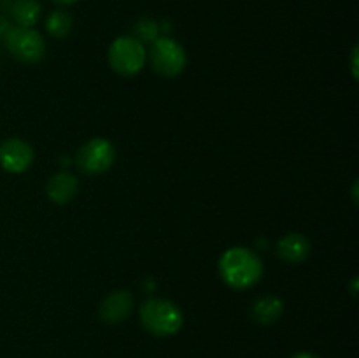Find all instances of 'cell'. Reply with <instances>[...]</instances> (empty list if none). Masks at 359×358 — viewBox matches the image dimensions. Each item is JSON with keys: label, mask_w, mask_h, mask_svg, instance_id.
<instances>
[{"label": "cell", "mask_w": 359, "mask_h": 358, "mask_svg": "<svg viewBox=\"0 0 359 358\" xmlns=\"http://www.w3.org/2000/svg\"><path fill=\"white\" fill-rule=\"evenodd\" d=\"M219 276L233 290H248L262 279V258L242 246L226 249L219 258Z\"/></svg>", "instance_id": "cell-1"}, {"label": "cell", "mask_w": 359, "mask_h": 358, "mask_svg": "<svg viewBox=\"0 0 359 358\" xmlns=\"http://www.w3.org/2000/svg\"><path fill=\"white\" fill-rule=\"evenodd\" d=\"M140 321L144 329L156 337H170L181 330L182 312L168 298H147L140 305Z\"/></svg>", "instance_id": "cell-2"}, {"label": "cell", "mask_w": 359, "mask_h": 358, "mask_svg": "<svg viewBox=\"0 0 359 358\" xmlns=\"http://www.w3.org/2000/svg\"><path fill=\"white\" fill-rule=\"evenodd\" d=\"M107 60L111 69L123 77H132L144 69L147 60L146 48L133 35H123L109 46Z\"/></svg>", "instance_id": "cell-3"}, {"label": "cell", "mask_w": 359, "mask_h": 358, "mask_svg": "<svg viewBox=\"0 0 359 358\" xmlns=\"http://www.w3.org/2000/svg\"><path fill=\"white\" fill-rule=\"evenodd\" d=\"M4 42L11 55L20 62L34 65L46 55V42L37 30L28 27H13L4 35Z\"/></svg>", "instance_id": "cell-4"}, {"label": "cell", "mask_w": 359, "mask_h": 358, "mask_svg": "<svg viewBox=\"0 0 359 358\" xmlns=\"http://www.w3.org/2000/svg\"><path fill=\"white\" fill-rule=\"evenodd\" d=\"M149 60L153 69L160 76L168 77V79L181 76L186 69V62H188L184 48L175 39L165 37V35L153 41Z\"/></svg>", "instance_id": "cell-5"}, {"label": "cell", "mask_w": 359, "mask_h": 358, "mask_svg": "<svg viewBox=\"0 0 359 358\" xmlns=\"http://www.w3.org/2000/svg\"><path fill=\"white\" fill-rule=\"evenodd\" d=\"M116 160V150L111 140L104 137H93L79 147L76 154V165L88 175H98L107 172Z\"/></svg>", "instance_id": "cell-6"}, {"label": "cell", "mask_w": 359, "mask_h": 358, "mask_svg": "<svg viewBox=\"0 0 359 358\" xmlns=\"http://www.w3.org/2000/svg\"><path fill=\"white\" fill-rule=\"evenodd\" d=\"M34 164V147L23 139L11 137L0 144V165L4 171L20 174Z\"/></svg>", "instance_id": "cell-7"}, {"label": "cell", "mask_w": 359, "mask_h": 358, "mask_svg": "<svg viewBox=\"0 0 359 358\" xmlns=\"http://www.w3.org/2000/svg\"><path fill=\"white\" fill-rule=\"evenodd\" d=\"M133 309V295L126 290H116L104 298L98 305V316L104 323L125 321Z\"/></svg>", "instance_id": "cell-8"}, {"label": "cell", "mask_w": 359, "mask_h": 358, "mask_svg": "<svg viewBox=\"0 0 359 358\" xmlns=\"http://www.w3.org/2000/svg\"><path fill=\"white\" fill-rule=\"evenodd\" d=\"M311 241L304 234H298V232L284 235L279 241V244H277V255H279V258L286 263H293V265L305 262L309 258V255H311Z\"/></svg>", "instance_id": "cell-9"}, {"label": "cell", "mask_w": 359, "mask_h": 358, "mask_svg": "<svg viewBox=\"0 0 359 358\" xmlns=\"http://www.w3.org/2000/svg\"><path fill=\"white\" fill-rule=\"evenodd\" d=\"M79 190V181L70 172H58L53 175L46 185V193L51 202L58 204V206H65L69 204L74 197L77 195Z\"/></svg>", "instance_id": "cell-10"}, {"label": "cell", "mask_w": 359, "mask_h": 358, "mask_svg": "<svg viewBox=\"0 0 359 358\" xmlns=\"http://www.w3.org/2000/svg\"><path fill=\"white\" fill-rule=\"evenodd\" d=\"M284 311V302L273 295H265L258 298L251 307L252 321L258 325H272L280 318Z\"/></svg>", "instance_id": "cell-11"}, {"label": "cell", "mask_w": 359, "mask_h": 358, "mask_svg": "<svg viewBox=\"0 0 359 358\" xmlns=\"http://www.w3.org/2000/svg\"><path fill=\"white\" fill-rule=\"evenodd\" d=\"M41 11L42 7L37 0H16L13 4L11 14H13V20L16 21L18 27L32 28L41 18Z\"/></svg>", "instance_id": "cell-12"}, {"label": "cell", "mask_w": 359, "mask_h": 358, "mask_svg": "<svg viewBox=\"0 0 359 358\" xmlns=\"http://www.w3.org/2000/svg\"><path fill=\"white\" fill-rule=\"evenodd\" d=\"M72 16H70V13H67L63 9L53 11L48 16V20H46V30L55 39H65L72 32Z\"/></svg>", "instance_id": "cell-13"}, {"label": "cell", "mask_w": 359, "mask_h": 358, "mask_svg": "<svg viewBox=\"0 0 359 358\" xmlns=\"http://www.w3.org/2000/svg\"><path fill=\"white\" fill-rule=\"evenodd\" d=\"M133 37L139 39L140 42H153L154 39H158V25L154 20H149V18H142L135 23L133 27Z\"/></svg>", "instance_id": "cell-14"}, {"label": "cell", "mask_w": 359, "mask_h": 358, "mask_svg": "<svg viewBox=\"0 0 359 358\" xmlns=\"http://www.w3.org/2000/svg\"><path fill=\"white\" fill-rule=\"evenodd\" d=\"M359 48L354 46L353 53H351V72H353L354 79H358V55H359Z\"/></svg>", "instance_id": "cell-15"}, {"label": "cell", "mask_w": 359, "mask_h": 358, "mask_svg": "<svg viewBox=\"0 0 359 358\" xmlns=\"http://www.w3.org/2000/svg\"><path fill=\"white\" fill-rule=\"evenodd\" d=\"M291 358H319V357H318V354H314V353H307V351H300V353L293 354Z\"/></svg>", "instance_id": "cell-16"}, {"label": "cell", "mask_w": 359, "mask_h": 358, "mask_svg": "<svg viewBox=\"0 0 359 358\" xmlns=\"http://www.w3.org/2000/svg\"><path fill=\"white\" fill-rule=\"evenodd\" d=\"M55 4H58V6H72V4L79 2V0H53Z\"/></svg>", "instance_id": "cell-17"}, {"label": "cell", "mask_w": 359, "mask_h": 358, "mask_svg": "<svg viewBox=\"0 0 359 358\" xmlns=\"http://www.w3.org/2000/svg\"><path fill=\"white\" fill-rule=\"evenodd\" d=\"M351 293H353V297H356L358 295V277H354L353 279V284H351Z\"/></svg>", "instance_id": "cell-18"}, {"label": "cell", "mask_w": 359, "mask_h": 358, "mask_svg": "<svg viewBox=\"0 0 359 358\" xmlns=\"http://www.w3.org/2000/svg\"><path fill=\"white\" fill-rule=\"evenodd\" d=\"M358 181H354V185H353V200H354V204H358Z\"/></svg>", "instance_id": "cell-19"}]
</instances>
